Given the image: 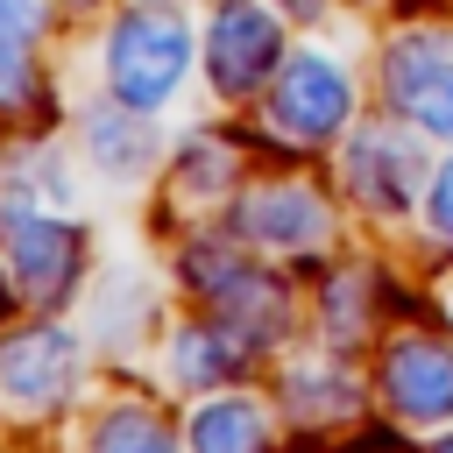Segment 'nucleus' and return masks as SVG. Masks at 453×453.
Here are the masks:
<instances>
[{
    "label": "nucleus",
    "mask_w": 453,
    "mask_h": 453,
    "mask_svg": "<svg viewBox=\"0 0 453 453\" xmlns=\"http://www.w3.org/2000/svg\"><path fill=\"white\" fill-rule=\"evenodd\" d=\"M354 184H361V198H375V205H403V198L418 191V163H411V149H403L396 134H361V142H354Z\"/></svg>",
    "instance_id": "7"
},
{
    "label": "nucleus",
    "mask_w": 453,
    "mask_h": 453,
    "mask_svg": "<svg viewBox=\"0 0 453 453\" xmlns=\"http://www.w3.org/2000/svg\"><path fill=\"white\" fill-rule=\"evenodd\" d=\"M184 57H191V35L177 14L163 7H142L113 28V85L127 106H156L177 78H184Z\"/></svg>",
    "instance_id": "1"
},
{
    "label": "nucleus",
    "mask_w": 453,
    "mask_h": 453,
    "mask_svg": "<svg viewBox=\"0 0 453 453\" xmlns=\"http://www.w3.org/2000/svg\"><path fill=\"white\" fill-rule=\"evenodd\" d=\"M446 453H453V446H446Z\"/></svg>",
    "instance_id": "14"
},
{
    "label": "nucleus",
    "mask_w": 453,
    "mask_h": 453,
    "mask_svg": "<svg viewBox=\"0 0 453 453\" xmlns=\"http://www.w3.org/2000/svg\"><path fill=\"white\" fill-rule=\"evenodd\" d=\"M389 389H396V403H403V411H418V418L453 411V354H446V347H432V340L403 347V354H396V368H389Z\"/></svg>",
    "instance_id": "6"
},
{
    "label": "nucleus",
    "mask_w": 453,
    "mask_h": 453,
    "mask_svg": "<svg viewBox=\"0 0 453 453\" xmlns=\"http://www.w3.org/2000/svg\"><path fill=\"white\" fill-rule=\"evenodd\" d=\"M64 368H71V347H64L57 333L21 340V347L7 354V389H14V396H50V389L64 382Z\"/></svg>",
    "instance_id": "9"
},
{
    "label": "nucleus",
    "mask_w": 453,
    "mask_h": 453,
    "mask_svg": "<svg viewBox=\"0 0 453 453\" xmlns=\"http://www.w3.org/2000/svg\"><path fill=\"white\" fill-rule=\"evenodd\" d=\"M389 85H396V99H403V113H411V120H425V127L453 134V64H446V57L396 50V71H389Z\"/></svg>",
    "instance_id": "4"
},
{
    "label": "nucleus",
    "mask_w": 453,
    "mask_h": 453,
    "mask_svg": "<svg viewBox=\"0 0 453 453\" xmlns=\"http://www.w3.org/2000/svg\"><path fill=\"white\" fill-rule=\"evenodd\" d=\"M255 446H262L255 411H241V403H212V411L198 418V453H255Z\"/></svg>",
    "instance_id": "10"
},
{
    "label": "nucleus",
    "mask_w": 453,
    "mask_h": 453,
    "mask_svg": "<svg viewBox=\"0 0 453 453\" xmlns=\"http://www.w3.org/2000/svg\"><path fill=\"white\" fill-rule=\"evenodd\" d=\"M14 262H21V283H28L35 297H57L64 276H71V262H78V234L14 212Z\"/></svg>",
    "instance_id": "5"
},
{
    "label": "nucleus",
    "mask_w": 453,
    "mask_h": 453,
    "mask_svg": "<svg viewBox=\"0 0 453 453\" xmlns=\"http://www.w3.org/2000/svg\"><path fill=\"white\" fill-rule=\"evenodd\" d=\"M205 57H212V85L219 92H255V78L269 71L276 57V28L255 0H219L212 14V35H205Z\"/></svg>",
    "instance_id": "2"
},
{
    "label": "nucleus",
    "mask_w": 453,
    "mask_h": 453,
    "mask_svg": "<svg viewBox=\"0 0 453 453\" xmlns=\"http://www.w3.org/2000/svg\"><path fill=\"white\" fill-rule=\"evenodd\" d=\"M347 113V78L326 64V57H297L283 71V92H276V120L290 134H333V120Z\"/></svg>",
    "instance_id": "3"
},
{
    "label": "nucleus",
    "mask_w": 453,
    "mask_h": 453,
    "mask_svg": "<svg viewBox=\"0 0 453 453\" xmlns=\"http://www.w3.org/2000/svg\"><path fill=\"white\" fill-rule=\"evenodd\" d=\"M241 219L262 241H304V234H319V198L311 191H262Z\"/></svg>",
    "instance_id": "8"
},
{
    "label": "nucleus",
    "mask_w": 453,
    "mask_h": 453,
    "mask_svg": "<svg viewBox=\"0 0 453 453\" xmlns=\"http://www.w3.org/2000/svg\"><path fill=\"white\" fill-rule=\"evenodd\" d=\"M99 453H170V439L156 425H142V418H113L99 432Z\"/></svg>",
    "instance_id": "11"
},
{
    "label": "nucleus",
    "mask_w": 453,
    "mask_h": 453,
    "mask_svg": "<svg viewBox=\"0 0 453 453\" xmlns=\"http://www.w3.org/2000/svg\"><path fill=\"white\" fill-rule=\"evenodd\" d=\"M432 219L453 234V170H446V177H439V191H432Z\"/></svg>",
    "instance_id": "13"
},
{
    "label": "nucleus",
    "mask_w": 453,
    "mask_h": 453,
    "mask_svg": "<svg viewBox=\"0 0 453 453\" xmlns=\"http://www.w3.org/2000/svg\"><path fill=\"white\" fill-rule=\"evenodd\" d=\"M35 28H42V0H0V42L7 50H21Z\"/></svg>",
    "instance_id": "12"
}]
</instances>
